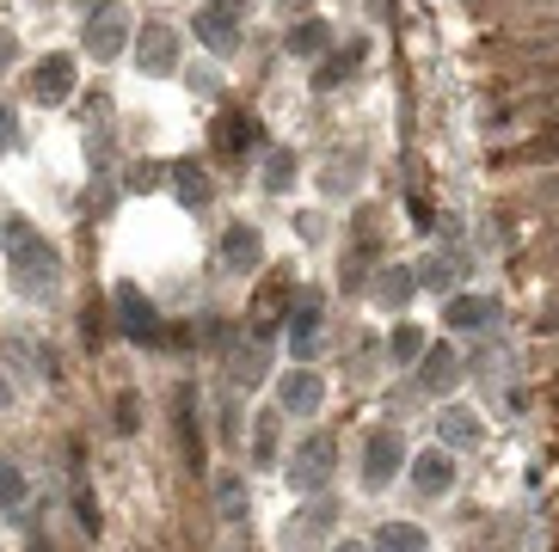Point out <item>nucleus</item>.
Masks as SVG:
<instances>
[{
	"instance_id": "1",
	"label": "nucleus",
	"mask_w": 559,
	"mask_h": 552,
	"mask_svg": "<svg viewBox=\"0 0 559 552\" xmlns=\"http://www.w3.org/2000/svg\"><path fill=\"white\" fill-rule=\"evenodd\" d=\"M0 245L13 252V289L25 301H56V289H62V259H56V245L25 215H7L0 221Z\"/></svg>"
},
{
	"instance_id": "2",
	"label": "nucleus",
	"mask_w": 559,
	"mask_h": 552,
	"mask_svg": "<svg viewBox=\"0 0 559 552\" xmlns=\"http://www.w3.org/2000/svg\"><path fill=\"white\" fill-rule=\"evenodd\" d=\"M400 460H406V442H400L394 423H381L362 436V485L369 491H388L400 479Z\"/></svg>"
},
{
	"instance_id": "3",
	"label": "nucleus",
	"mask_w": 559,
	"mask_h": 552,
	"mask_svg": "<svg viewBox=\"0 0 559 552\" xmlns=\"http://www.w3.org/2000/svg\"><path fill=\"white\" fill-rule=\"evenodd\" d=\"M111 301H117V325H123V332H130V338L142 344V350H160V344L173 338V332L160 325V313L148 308V295H142V289H130V283H117V289H111Z\"/></svg>"
},
{
	"instance_id": "4",
	"label": "nucleus",
	"mask_w": 559,
	"mask_h": 552,
	"mask_svg": "<svg viewBox=\"0 0 559 552\" xmlns=\"http://www.w3.org/2000/svg\"><path fill=\"white\" fill-rule=\"evenodd\" d=\"M81 49L93 56V62H117V56L130 49V13H123V7H99V13L86 19Z\"/></svg>"
},
{
	"instance_id": "5",
	"label": "nucleus",
	"mask_w": 559,
	"mask_h": 552,
	"mask_svg": "<svg viewBox=\"0 0 559 552\" xmlns=\"http://www.w3.org/2000/svg\"><path fill=\"white\" fill-rule=\"evenodd\" d=\"M74 81H81L74 56H44V62L32 68V98L37 105H68V98H74Z\"/></svg>"
},
{
	"instance_id": "6",
	"label": "nucleus",
	"mask_w": 559,
	"mask_h": 552,
	"mask_svg": "<svg viewBox=\"0 0 559 552\" xmlns=\"http://www.w3.org/2000/svg\"><path fill=\"white\" fill-rule=\"evenodd\" d=\"M135 68L142 74H173L179 68V32L173 25H142L135 32Z\"/></svg>"
},
{
	"instance_id": "7",
	"label": "nucleus",
	"mask_w": 559,
	"mask_h": 552,
	"mask_svg": "<svg viewBox=\"0 0 559 552\" xmlns=\"http://www.w3.org/2000/svg\"><path fill=\"white\" fill-rule=\"evenodd\" d=\"M277 406H283V411H296V418L320 411V406H326V374H313V369L277 374Z\"/></svg>"
},
{
	"instance_id": "8",
	"label": "nucleus",
	"mask_w": 559,
	"mask_h": 552,
	"mask_svg": "<svg viewBox=\"0 0 559 552\" xmlns=\"http://www.w3.org/2000/svg\"><path fill=\"white\" fill-rule=\"evenodd\" d=\"M461 381V357H455V344H430L425 357H418V387L430 393V399H449Z\"/></svg>"
},
{
	"instance_id": "9",
	"label": "nucleus",
	"mask_w": 559,
	"mask_h": 552,
	"mask_svg": "<svg viewBox=\"0 0 559 552\" xmlns=\"http://www.w3.org/2000/svg\"><path fill=\"white\" fill-rule=\"evenodd\" d=\"M412 491L418 497H449L455 491V455L449 448H425V455L412 460Z\"/></svg>"
},
{
	"instance_id": "10",
	"label": "nucleus",
	"mask_w": 559,
	"mask_h": 552,
	"mask_svg": "<svg viewBox=\"0 0 559 552\" xmlns=\"http://www.w3.org/2000/svg\"><path fill=\"white\" fill-rule=\"evenodd\" d=\"M326 479H332V436H308L301 455H296V467H289V485L296 491H326Z\"/></svg>"
},
{
	"instance_id": "11",
	"label": "nucleus",
	"mask_w": 559,
	"mask_h": 552,
	"mask_svg": "<svg viewBox=\"0 0 559 552\" xmlns=\"http://www.w3.org/2000/svg\"><path fill=\"white\" fill-rule=\"evenodd\" d=\"M259 259H264L259 228H247V221H234V228L222 233V264H228L234 276H252V271H259Z\"/></svg>"
},
{
	"instance_id": "12",
	"label": "nucleus",
	"mask_w": 559,
	"mask_h": 552,
	"mask_svg": "<svg viewBox=\"0 0 559 552\" xmlns=\"http://www.w3.org/2000/svg\"><path fill=\"white\" fill-rule=\"evenodd\" d=\"M492 320H498V301H492V295H449V308H443V325H449V332H486Z\"/></svg>"
},
{
	"instance_id": "13",
	"label": "nucleus",
	"mask_w": 559,
	"mask_h": 552,
	"mask_svg": "<svg viewBox=\"0 0 559 552\" xmlns=\"http://www.w3.org/2000/svg\"><path fill=\"white\" fill-rule=\"evenodd\" d=\"M166 184H173V196H179V209H210V172H203L198 160H173V172H166Z\"/></svg>"
},
{
	"instance_id": "14",
	"label": "nucleus",
	"mask_w": 559,
	"mask_h": 552,
	"mask_svg": "<svg viewBox=\"0 0 559 552\" xmlns=\"http://www.w3.org/2000/svg\"><path fill=\"white\" fill-rule=\"evenodd\" d=\"M198 37H203L210 56H228V49L240 44V19H234V7H222V0L203 7V13H198Z\"/></svg>"
},
{
	"instance_id": "15",
	"label": "nucleus",
	"mask_w": 559,
	"mask_h": 552,
	"mask_svg": "<svg viewBox=\"0 0 559 552\" xmlns=\"http://www.w3.org/2000/svg\"><path fill=\"white\" fill-rule=\"evenodd\" d=\"M443 448H479L486 442V423H479V411H467V406H443Z\"/></svg>"
},
{
	"instance_id": "16",
	"label": "nucleus",
	"mask_w": 559,
	"mask_h": 552,
	"mask_svg": "<svg viewBox=\"0 0 559 552\" xmlns=\"http://www.w3.org/2000/svg\"><path fill=\"white\" fill-rule=\"evenodd\" d=\"M320 325H326V308H320V301H301L296 320H289V350H296V357H313V350H320Z\"/></svg>"
},
{
	"instance_id": "17",
	"label": "nucleus",
	"mask_w": 559,
	"mask_h": 552,
	"mask_svg": "<svg viewBox=\"0 0 559 552\" xmlns=\"http://www.w3.org/2000/svg\"><path fill=\"white\" fill-rule=\"evenodd\" d=\"M173 423H179V436H185V460H191V467H203V442H198V387H179V399H173Z\"/></svg>"
},
{
	"instance_id": "18",
	"label": "nucleus",
	"mask_w": 559,
	"mask_h": 552,
	"mask_svg": "<svg viewBox=\"0 0 559 552\" xmlns=\"http://www.w3.org/2000/svg\"><path fill=\"white\" fill-rule=\"evenodd\" d=\"M412 289H418V271H406V264H381L376 271V301L381 308H406Z\"/></svg>"
},
{
	"instance_id": "19",
	"label": "nucleus",
	"mask_w": 559,
	"mask_h": 552,
	"mask_svg": "<svg viewBox=\"0 0 559 552\" xmlns=\"http://www.w3.org/2000/svg\"><path fill=\"white\" fill-rule=\"evenodd\" d=\"M376 552H430V535L418 528V521H381Z\"/></svg>"
},
{
	"instance_id": "20",
	"label": "nucleus",
	"mask_w": 559,
	"mask_h": 552,
	"mask_svg": "<svg viewBox=\"0 0 559 552\" xmlns=\"http://www.w3.org/2000/svg\"><path fill=\"white\" fill-rule=\"evenodd\" d=\"M215 147H228V154H247L252 142H259V130H252V117L228 111V117H215V130H210Z\"/></svg>"
},
{
	"instance_id": "21",
	"label": "nucleus",
	"mask_w": 559,
	"mask_h": 552,
	"mask_svg": "<svg viewBox=\"0 0 559 552\" xmlns=\"http://www.w3.org/2000/svg\"><path fill=\"white\" fill-rule=\"evenodd\" d=\"M332 521H338V504L332 497H313L296 521H289V540H313V535H332Z\"/></svg>"
},
{
	"instance_id": "22",
	"label": "nucleus",
	"mask_w": 559,
	"mask_h": 552,
	"mask_svg": "<svg viewBox=\"0 0 559 552\" xmlns=\"http://www.w3.org/2000/svg\"><path fill=\"white\" fill-rule=\"evenodd\" d=\"M362 56H369V44H362V37H357V44H345V49H338V56H332V68H320V74H313V86L326 93V86L350 81V74H357V62H362Z\"/></svg>"
},
{
	"instance_id": "23",
	"label": "nucleus",
	"mask_w": 559,
	"mask_h": 552,
	"mask_svg": "<svg viewBox=\"0 0 559 552\" xmlns=\"http://www.w3.org/2000/svg\"><path fill=\"white\" fill-rule=\"evenodd\" d=\"M252 467H277V411L252 423Z\"/></svg>"
},
{
	"instance_id": "24",
	"label": "nucleus",
	"mask_w": 559,
	"mask_h": 552,
	"mask_svg": "<svg viewBox=\"0 0 559 552\" xmlns=\"http://www.w3.org/2000/svg\"><path fill=\"white\" fill-rule=\"evenodd\" d=\"M326 19H301L296 32H289V56H320V49H326Z\"/></svg>"
},
{
	"instance_id": "25",
	"label": "nucleus",
	"mask_w": 559,
	"mask_h": 552,
	"mask_svg": "<svg viewBox=\"0 0 559 552\" xmlns=\"http://www.w3.org/2000/svg\"><path fill=\"white\" fill-rule=\"evenodd\" d=\"M388 350H394V362H418V357L430 350V344H425V332H418V325H394Z\"/></svg>"
},
{
	"instance_id": "26",
	"label": "nucleus",
	"mask_w": 559,
	"mask_h": 552,
	"mask_svg": "<svg viewBox=\"0 0 559 552\" xmlns=\"http://www.w3.org/2000/svg\"><path fill=\"white\" fill-rule=\"evenodd\" d=\"M264 184H271V191H289V184H296V154H271V160H264Z\"/></svg>"
},
{
	"instance_id": "27",
	"label": "nucleus",
	"mask_w": 559,
	"mask_h": 552,
	"mask_svg": "<svg viewBox=\"0 0 559 552\" xmlns=\"http://www.w3.org/2000/svg\"><path fill=\"white\" fill-rule=\"evenodd\" d=\"M215 497H222V516L228 521L247 516V485H240V479H215Z\"/></svg>"
},
{
	"instance_id": "28",
	"label": "nucleus",
	"mask_w": 559,
	"mask_h": 552,
	"mask_svg": "<svg viewBox=\"0 0 559 552\" xmlns=\"http://www.w3.org/2000/svg\"><path fill=\"white\" fill-rule=\"evenodd\" d=\"M19 504H25V479H19V467L0 460V509H19Z\"/></svg>"
},
{
	"instance_id": "29",
	"label": "nucleus",
	"mask_w": 559,
	"mask_h": 552,
	"mask_svg": "<svg viewBox=\"0 0 559 552\" xmlns=\"http://www.w3.org/2000/svg\"><path fill=\"white\" fill-rule=\"evenodd\" d=\"M418 283H425V289H449V283H455V252H443L430 271H418Z\"/></svg>"
},
{
	"instance_id": "30",
	"label": "nucleus",
	"mask_w": 559,
	"mask_h": 552,
	"mask_svg": "<svg viewBox=\"0 0 559 552\" xmlns=\"http://www.w3.org/2000/svg\"><path fill=\"white\" fill-rule=\"evenodd\" d=\"M523 160H559V130H547L542 142H528V147H523Z\"/></svg>"
},
{
	"instance_id": "31",
	"label": "nucleus",
	"mask_w": 559,
	"mask_h": 552,
	"mask_svg": "<svg viewBox=\"0 0 559 552\" xmlns=\"http://www.w3.org/2000/svg\"><path fill=\"white\" fill-rule=\"evenodd\" d=\"M135 423H142V411H135V393H123V399H117V430H135Z\"/></svg>"
},
{
	"instance_id": "32",
	"label": "nucleus",
	"mask_w": 559,
	"mask_h": 552,
	"mask_svg": "<svg viewBox=\"0 0 559 552\" xmlns=\"http://www.w3.org/2000/svg\"><path fill=\"white\" fill-rule=\"evenodd\" d=\"M13 62H19V37L7 32V25H0V74H7V68H13Z\"/></svg>"
},
{
	"instance_id": "33",
	"label": "nucleus",
	"mask_w": 559,
	"mask_h": 552,
	"mask_svg": "<svg viewBox=\"0 0 559 552\" xmlns=\"http://www.w3.org/2000/svg\"><path fill=\"white\" fill-rule=\"evenodd\" d=\"M160 184V166H135L130 172V191H154Z\"/></svg>"
},
{
	"instance_id": "34",
	"label": "nucleus",
	"mask_w": 559,
	"mask_h": 552,
	"mask_svg": "<svg viewBox=\"0 0 559 552\" xmlns=\"http://www.w3.org/2000/svg\"><path fill=\"white\" fill-rule=\"evenodd\" d=\"M215 423H222V436H240V411H234V406H222V411H215Z\"/></svg>"
},
{
	"instance_id": "35",
	"label": "nucleus",
	"mask_w": 559,
	"mask_h": 552,
	"mask_svg": "<svg viewBox=\"0 0 559 552\" xmlns=\"http://www.w3.org/2000/svg\"><path fill=\"white\" fill-rule=\"evenodd\" d=\"M412 228H437V215H430L425 196H412Z\"/></svg>"
},
{
	"instance_id": "36",
	"label": "nucleus",
	"mask_w": 559,
	"mask_h": 552,
	"mask_svg": "<svg viewBox=\"0 0 559 552\" xmlns=\"http://www.w3.org/2000/svg\"><path fill=\"white\" fill-rule=\"evenodd\" d=\"M542 332H559V295H554V308L542 313Z\"/></svg>"
},
{
	"instance_id": "37",
	"label": "nucleus",
	"mask_w": 559,
	"mask_h": 552,
	"mask_svg": "<svg viewBox=\"0 0 559 552\" xmlns=\"http://www.w3.org/2000/svg\"><path fill=\"white\" fill-rule=\"evenodd\" d=\"M7 135H13V117H7V105H0V147H7Z\"/></svg>"
},
{
	"instance_id": "38",
	"label": "nucleus",
	"mask_w": 559,
	"mask_h": 552,
	"mask_svg": "<svg viewBox=\"0 0 559 552\" xmlns=\"http://www.w3.org/2000/svg\"><path fill=\"white\" fill-rule=\"evenodd\" d=\"M332 552H376V547H362V540H338Z\"/></svg>"
},
{
	"instance_id": "39",
	"label": "nucleus",
	"mask_w": 559,
	"mask_h": 552,
	"mask_svg": "<svg viewBox=\"0 0 559 552\" xmlns=\"http://www.w3.org/2000/svg\"><path fill=\"white\" fill-rule=\"evenodd\" d=\"M0 406H13V387H7V374H0Z\"/></svg>"
}]
</instances>
